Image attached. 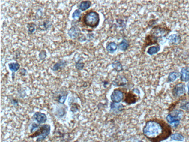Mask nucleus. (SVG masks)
Masks as SVG:
<instances>
[{"instance_id": "1", "label": "nucleus", "mask_w": 189, "mask_h": 142, "mask_svg": "<svg viewBox=\"0 0 189 142\" xmlns=\"http://www.w3.org/2000/svg\"><path fill=\"white\" fill-rule=\"evenodd\" d=\"M142 133L150 142H163L172 135V127L163 119L154 118L146 122Z\"/></svg>"}, {"instance_id": "2", "label": "nucleus", "mask_w": 189, "mask_h": 142, "mask_svg": "<svg viewBox=\"0 0 189 142\" xmlns=\"http://www.w3.org/2000/svg\"><path fill=\"white\" fill-rule=\"evenodd\" d=\"M171 32L170 29L166 26H162L161 25L153 26L149 35L145 38L142 50L145 48L153 44H158L161 40L166 37Z\"/></svg>"}, {"instance_id": "3", "label": "nucleus", "mask_w": 189, "mask_h": 142, "mask_svg": "<svg viewBox=\"0 0 189 142\" xmlns=\"http://www.w3.org/2000/svg\"><path fill=\"white\" fill-rule=\"evenodd\" d=\"M51 128L49 125H40L37 123H33L32 125L30 132L32 133L30 137H37V142L43 141L50 134Z\"/></svg>"}, {"instance_id": "4", "label": "nucleus", "mask_w": 189, "mask_h": 142, "mask_svg": "<svg viewBox=\"0 0 189 142\" xmlns=\"http://www.w3.org/2000/svg\"><path fill=\"white\" fill-rule=\"evenodd\" d=\"M100 21V15L96 11L91 10L87 12L83 18V22L86 26L94 29L97 28Z\"/></svg>"}, {"instance_id": "5", "label": "nucleus", "mask_w": 189, "mask_h": 142, "mask_svg": "<svg viewBox=\"0 0 189 142\" xmlns=\"http://www.w3.org/2000/svg\"><path fill=\"white\" fill-rule=\"evenodd\" d=\"M183 116V112L182 110H172L166 116V121L171 127L177 128L179 125L180 120Z\"/></svg>"}, {"instance_id": "6", "label": "nucleus", "mask_w": 189, "mask_h": 142, "mask_svg": "<svg viewBox=\"0 0 189 142\" xmlns=\"http://www.w3.org/2000/svg\"><path fill=\"white\" fill-rule=\"evenodd\" d=\"M140 91L138 89H134L132 91L128 93L126 92L123 102L128 105L135 104L140 99Z\"/></svg>"}, {"instance_id": "7", "label": "nucleus", "mask_w": 189, "mask_h": 142, "mask_svg": "<svg viewBox=\"0 0 189 142\" xmlns=\"http://www.w3.org/2000/svg\"><path fill=\"white\" fill-rule=\"evenodd\" d=\"M186 85L184 83L181 82L174 86L172 90V93L175 98H180L186 95Z\"/></svg>"}, {"instance_id": "8", "label": "nucleus", "mask_w": 189, "mask_h": 142, "mask_svg": "<svg viewBox=\"0 0 189 142\" xmlns=\"http://www.w3.org/2000/svg\"><path fill=\"white\" fill-rule=\"evenodd\" d=\"M125 93L126 92H123V89H115L111 95V100L112 103H119L123 100Z\"/></svg>"}, {"instance_id": "9", "label": "nucleus", "mask_w": 189, "mask_h": 142, "mask_svg": "<svg viewBox=\"0 0 189 142\" xmlns=\"http://www.w3.org/2000/svg\"><path fill=\"white\" fill-rule=\"evenodd\" d=\"M180 80L183 82L189 81V67L186 66L182 68L180 74Z\"/></svg>"}, {"instance_id": "10", "label": "nucleus", "mask_w": 189, "mask_h": 142, "mask_svg": "<svg viewBox=\"0 0 189 142\" xmlns=\"http://www.w3.org/2000/svg\"><path fill=\"white\" fill-rule=\"evenodd\" d=\"M68 35L70 37V38H77L80 36V30L77 26H73L68 31Z\"/></svg>"}, {"instance_id": "11", "label": "nucleus", "mask_w": 189, "mask_h": 142, "mask_svg": "<svg viewBox=\"0 0 189 142\" xmlns=\"http://www.w3.org/2000/svg\"><path fill=\"white\" fill-rule=\"evenodd\" d=\"M33 118L38 123H44L46 122L47 117L46 115L40 112H36L33 115Z\"/></svg>"}, {"instance_id": "12", "label": "nucleus", "mask_w": 189, "mask_h": 142, "mask_svg": "<svg viewBox=\"0 0 189 142\" xmlns=\"http://www.w3.org/2000/svg\"><path fill=\"white\" fill-rule=\"evenodd\" d=\"M128 83V80L125 77L118 76L112 82V85L115 86H124Z\"/></svg>"}, {"instance_id": "13", "label": "nucleus", "mask_w": 189, "mask_h": 142, "mask_svg": "<svg viewBox=\"0 0 189 142\" xmlns=\"http://www.w3.org/2000/svg\"><path fill=\"white\" fill-rule=\"evenodd\" d=\"M169 43L172 45H178L182 41V38L179 35L173 34L170 35L168 38Z\"/></svg>"}, {"instance_id": "14", "label": "nucleus", "mask_w": 189, "mask_h": 142, "mask_svg": "<svg viewBox=\"0 0 189 142\" xmlns=\"http://www.w3.org/2000/svg\"><path fill=\"white\" fill-rule=\"evenodd\" d=\"M68 92H61L57 93L56 95V100L57 101L61 104H64L65 102L67 96H68Z\"/></svg>"}, {"instance_id": "15", "label": "nucleus", "mask_w": 189, "mask_h": 142, "mask_svg": "<svg viewBox=\"0 0 189 142\" xmlns=\"http://www.w3.org/2000/svg\"><path fill=\"white\" fill-rule=\"evenodd\" d=\"M92 5V2L90 1H83L78 5L79 10L81 11H85L88 10Z\"/></svg>"}, {"instance_id": "16", "label": "nucleus", "mask_w": 189, "mask_h": 142, "mask_svg": "<svg viewBox=\"0 0 189 142\" xmlns=\"http://www.w3.org/2000/svg\"><path fill=\"white\" fill-rule=\"evenodd\" d=\"M110 108L111 111H112L115 113L117 112H121L123 110L124 107L122 104L119 103H111Z\"/></svg>"}, {"instance_id": "17", "label": "nucleus", "mask_w": 189, "mask_h": 142, "mask_svg": "<svg viewBox=\"0 0 189 142\" xmlns=\"http://www.w3.org/2000/svg\"><path fill=\"white\" fill-rule=\"evenodd\" d=\"M66 64L67 63L65 60H61L54 65V66L52 68V69L54 71L61 70L66 66Z\"/></svg>"}, {"instance_id": "18", "label": "nucleus", "mask_w": 189, "mask_h": 142, "mask_svg": "<svg viewBox=\"0 0 189 142\" xmlns=\"http://www.w3.org/2000/svg\"><path fill=\"white\" fill-rule=\"evenodd\" d=\"M118 47V46L117 45V44L116 43L110 42V43H108V44L106 45V50L108 53L112 54L115 51H116Z\"/></svg>"}, {"instance_id": "19", "label": "nucleus", "mask_w": 189, "mask_h": 142, "mask_svg": "<svg viewBox=\"0 0 189 142\" xmlns=\"http://www.w3.org/2000/svg\"><path fill=\"white\" fill-rule=\"evenodd\" d=\"M170 139L171 140H174V141H177V142H183L184 140V136L179 133H175L173 134H172L170 136Z\"/></svg>"}, {"instance_id": "20", "label": "nucleus", "mask_w": 189, "mask_h": 142, "mask_svg": "<svg viewBox=\"0 0 189 142\" xmlns=\"http://www.w3.org/2000/svg\"><path fill=\"white\" fill-rule=\"evenodd\" d=\"M160 49H161V47L159 44L154 46H151L150 47L148 48L147 50V53L150 56L154 55L158 53L160 51Z\"/></svg>"}, {"instance_id": "21", "label": "nucleus", "mask_w": 189, "mask_h": 142, "mask_svg": "<svg viewBox=\"0 0 189 142\" xmlns=\"http://www.w3.org/2000/svg\"><path fill=\"white\" fill-rule=\"evenodd\" d=\"M180 76V74L177 71H173L170 72L168 75V82H175Z\"/></svg>"}, {"instance_id": "22", "label": "nucleus", "mask_w": 189, "mask_h": 142, "mask_svg": "<svg viewBox=\"0 0 189 142\" xmlns=\"http://www.w3.org/2000/svg\"><path fill=\"white\" fill-rule=\"evenodd\" d=\"M112 66L113 69L117 71L118 72H119L122 71H123V66L120 61L118 60H115L112 63Z\"/></svg>"}, {"instance_id": "23", "label": "nucleus", "mask_w": 189, "mask_h": 142, "mask_svg": "<svg viewBox=\"0 0 189 142\" xmlns=\"http://www.w3.org/2000/svg\"><path fill=\"white\" fill-rule=\"evenodd\" d=\"M129 47V41L126 39H123L122 41L118 44V47L119 50L123 51H126Z\"/></svg>"}, {"instance_id": "24", "label": "nucleus", "mask_w": 189, "mask_h": 142, "mask_svg": "<svg viewBox=\"0 0 189 142\" xmlns=\"http://www.w3.org/2000/svg\"><path fill=\"white\" fill-rule=\"evenodd\" d=\"M66 114V109L62 107H59L57 108L56 111V115L58 118H62Z\"/></svg>"}, {"instance_id": "25", "label": "nucleus", "mask_w": 189, "mask_h": 142, "mask_svg": "<svg viewBox=\"0 0 189 142\" xmlns=\"http://www.w3.org/2000/svg\"><path fill=\"white\" fill-rule=\"evenodd\" d=\"M10 70L14 74L18 71L20 68V65L18 63H10L8 64Z\"/></svg>"}, {"instance_id": "26", "label": "nucleus", "mask_w": 189, "mask_h": 142, "mask_svg": "<svg viewBox=\"0 0 189 142\" xmlns=\"http://www.w3.org/2000/svg\"><path fill=\"white\" fill-rule=\"evenodd\" d=\"M180 108L182 110H184L186 111H189V101H186L183 100L182 102L180 103Z\"/></svg>"}, {"instance_id": "27", "label": "nucleus", "mask_w": 189, "mask_h": 142, "mask_svg": "<svg viewBox=\"0 0 189 142\" xmlns=\"http://www.w3.org/2000/svg\"><path fill=\"white\" fill-rule=\"evenodd\" d=\"M50 26H51L50 22L48 20H46V21L43 22L41 24H40L39 29H40L41 30H46L49 28Z\"/></svg>"}, {"instance_id": "28", "label": "nucleus", "mask_w": 189, "mask_h": 142, "mask_svg": "<svg viewBox=\"0 0 189 142\" xmlns=\"http://www.w3.org/2000/svg\"><path fill=\"white\" fill-rule=\"evenodd\" d=\"M36 25L34 23H30L28 24L27 27L28 28V32L30 34V33H33L35 31L36 28Z\"/></svg>"}, {"instance_id": "29", "label": "nucleus", "mask_w": 189, "mask_h": 142, "mask_svg": "<svg viewBox=\"0 0 189 142\" xmlns=\"http://www.w3.org/2000/svg\"><path fill=\"white\" fill-rule=\"evenodd\" d=\"M81 11L80 10H76L75 11V12L72 14V18L74 19H78L80 18V15H81Z\"/></svg>"}, {"instance_id": "30", "label": "nucleus", "mask_w": 189, "mask_h": 142, "mask_svg": "<svg viewBox=\"0 0 189 142\" xmlns=\"http://www.w3.org/2000/svg\"><path fill=\"white\" fill-rule=\"evenodd\" d=\"M84 66H85V64L83 62H80V61L78 62H77L75 65L76 68L77 70L82 69L84 68Z\"/></svg>"}, {"instance_id": "31", "label": "nucleus", "mask_w": 189, "mask_h": 142, "mask_svg": "<svg viewBox=\"0 0 189 142\" xmlns=\"http://www.w3.org/2000/svg\"><path fill=\"white\" fill-rule=\"evenodd\" d=\"M39 57H40L41 59H45V58H46V57H47L46 52L44 50H42V51L40 53Z\"/></svg>"}, {"instance_id": "32", "label": "nucleus", "mask_w": 189, "mask_h": 142, "mask_svg": "<svg viewBox=\"0 0 189 142\" xmlns=\"http://www.w3.org/2000/svg\"><path fill=\"white\" fill-rule=\"evenodd\" d=\"M78 104H74L73 105V107H72V108H71V110H72V112H76V111H77V110H78V108H77V105Z\"/></svg>"}, {"instance_id": "33", "label": "nucleus", "mask_w": 189, "mask_h": 142, "mask_svg": "<svg viewBox=\"0 0 189 142\" xmlns=\"http://www.w3.org/2000/svg\"><path fill=\"white\" fill-rule=\"evenodd\" d=\"M26 72H27V71H26V70L25 69H22L21 70V71H20V74H21L22 75H23V76H25V75L26 74Z\"/></svg>"}, {"instance_id": "34", "label": "nucleus", "mask_w": 189, "mask_h": 142, "mask_svg": "<svg viewBox=\"0 0 189 142\" xmlns=\"http://www.w3.org/2000/svg\"><path fill=\"white\" fill-rule=\"evenodd\" d=\"M188 94L189 95V83L188 84Z\"/></svg>"}, {"instance_id": "35", "label": "nucleus", "mask_w": 189, "mask_h": 142, "mask_svg": "<svg viewBox=\"0 0 189 142\" xmlns=\"http://www.w3.org/2000/svg\"><path fill=\"white\" fill-rule=\"evenodd\" d=\"M139 142H142V141H139Z\"/></svg>"}]
</instances>
